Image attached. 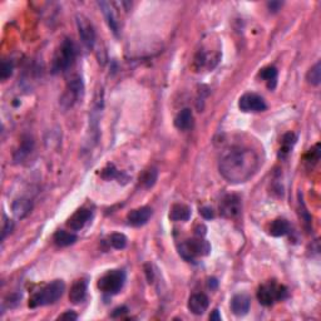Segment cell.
<instances>
[{"label":"cell","instance_id":"6da1fadb","mask_svg":"<svg viewBox=\"0 0 321 321\" xmlns=\"http://www.w3.org/2000/svg\"><path fill=\"white\" fill-rule=\"evenodd\" d=\"M260 162L257 152L253 149L232 147L221 157L218 170L221 176L230 184H245L257 172Z\"/></svg>","mask_w":321,"mask_h":321},{"label":"cell","instance_id":"7a4b0ae2","mask_svg":"<svg viewBox=\"0 0 321 321\" xmlns=\"http://www.w3.org/2000/svg\"><path fill=\"white\" fill-rule=\"evenodd\" d=\"M66 285L62 280H55L53 283L48 284L43 289L35 292L29 300V308H39V306L50 305V304L57 303L63 295Z\"/></svg>","mask_w":321,"mask_h":321},{"label":"cell","instance_id":"3957f363","mask_svg":"<svg viewBox=\"0 0 321 321\" xmlns=\"http://www.w3.org/2000/svg\"><path fill=\"white\" fill-rule=\"evenodd\" d=\"M75 47L70 39H64L55 52L52 62V72L54 74L68 70L75 61Z\"/></svg>","mask_w":321,"mask_h":321},{"label":"cell","instance_id":"277c9868","mask_svg":"<svg viewBox=\"0 0 321 321\" xmlns=\"http://www.w3.org/2000/svg\"><path fill=\"white\" fill-rule=\"evenodd\" d=\"M287 297V290L285 286L277 285L275 281L264 284L257 291V298L261 305L271 306L276 301H283Z\"/></svg>","mask_w":321,"mask_h":321},{"label":"cell","instance_id":"5b68a950","mask_svg":"<svg viewBox=\"0 0 321 321\" xmlns=\"http://www.w3.org/2000/svg\"><path fill=\"white\" fill-rule=\"evenodd\" d=\"M126 283V272L123 270H112L98 280V289L104 294L115 295L122 290Z\"/></svg>","mask_w":321,"mask_h":321},{"label":"cell","instance_id":"8992f818","mask_svg":"<svg viewBox=\"0 0 321 321\" xmlns=\"http://www.w3.org/2000/svg\"><path fill=\"white\" fill-rule=\"evenodd\" d=\"M211 252V245L204 238H192L179 246V255L187 261H193L197 256H207Z\"/></svg>","mask_w":321,"mask_h":321},{"label":"cell","instance_id":"52a82bcc","mask_svg":"<svg viewBox=\"0 0 321 321\" xmlns=\"http://www.w3.org/2000/svg\"><path fill=\"white\" fill-rule=\"evenodd\" d=\"M84 84L79 75H75L67 84L66 92L61 98V106L63 109H69L83 97Z\"/></svg>","mask_w":321,"mask_h":321},{"label":"cell","instance_id":"ba28073f","mask_svg":"<svg viewBox=\"0 0 321 321\" xmlns=\"http://www.w3.org/2000/svg\"><path fill=\"white\" fill-rule=\"evenodd\" d=\"M77 27L83 44L88 49H92L95 44V30L91 21L87 16H84L83 14H79V15H77Z\"/></svg>","mask_w":321,"mask_h":321},{"label":"cell","instance_id":"9c48e42d","mask_svg":"<svg viewBox=\"0 0 321 321\" xmlns=\"http://www.w3.org/2000/svg\"><path fill=\"white\" fill-rule=\"evenodd\" d=\"M241 198L236 195H227L219 204V213L225 218H237L241 215Z\"/></svg>","mask_w":321,"mask_h":321},{"label":"cell","instance_id":"30bf717a","mask_svg":"<svg viewBox=\"0 0 321 321\" xmlns=\"http://www.w3.org/2000/svg\"><path fill=\"white\" fill-rule=\"evenodd\" d=\"M238 107L242 112H263L267 108L264 98L255 93H246L238 101Z\"/></svg>","mask_w":321,"mask_h":321},{"label":"cell","instance_id":"8fae6325","mask_svg":"<svg viewBox=\"0 0 321 321\" xmlns=\"http://www.w3.org/2000/svg\"><path fill=\"white\" fill-rule=\"evenodd\" d=\"M92 217V211L88 208H79L75 213H73L70 216L68 222H67V226L73 231H79L83 229L87 225V222L89 221Z\"/></svg>","mask_w":321,"mask_h":321},{"label":"cell","instance_id":"7c38bea8","mask_svg":"<svg viewBox=\"0 0 321 321\" xmlns=\"http://www.w3.org/2000/svg\"><path fill=\"white\" fill-rule=\"evenodd\" d=\"M208 305H210L208 296L206 294H202V292L193 294L188 300V310L195 315L205 314V311L208 309Z\"/></svg>","mask_w":321,"mask_h":321},{"label":"cell","instance_id":"4fadbf2b","mask_svg":"<svg viewBox=\"0 0 321 321\" xmlns=\"http://www.w3.org/2000/svg\"><path fill=\"white\" fill-rule=\"evenodd\" d=\"M152 216V210L149 207H141L136 208V210L131 211V212L127 215V221L132 226H143L148 222V219Z\"/></svg>","mask_w":321,"mask_h":321},{"label":"cell","instance_id":"5bb4252c","mask_svg":"<svg viewBox=\"0 0 321 321\" xmlns=\"http://www.w3.org/2000/svg\"><path fill=\"white\" fill-rule=\"evenodd\" d=\"M250 305H251V300L247 295L245 294H238L235 295L231 300V310L235 315L237 316H244L249 312Z\"/></svg>","mask_w":321,"mask_h":321},{"label":"cell","instance_id":"9a60e30c","mask_svg":"<svg viewBox=\"0 0 321 321\" xmlns=\"http://www.w3.org/2000/svg\"><path fill=\"white\" fill-rule=\"evenodd\" d=\"M87 286H88V283L87 280H77L73 286L70 287V291H69V300L72 304H81L82 301L86 298L87 295Z\"/></svg>","mask_w":321,"mask_h":321},{"label":"cell","instance_id":"2e32d148","mask_svg":"<svg viewBox=\"0 0 321 321\" xmlns=\"http://www.w3.org/2000/svg\"><path fill=\"white\" fill-rule=\"evenodd\" d=\"M33 148H34V141H33V138L30 136L23 137L21 146H19V148L16 149L15 153H14V161H15L16 163L23 162V161L32 153Z\"/></svg>","mask_w":321,"mask_h":321},{"label":"cell","instance_id":"e0dca14e","mask_svg":"<svg viewBox=\"0 0 321 321\" xmlns=\"http://www.w3.org/2000/svg\"><path fill=\"white\" fill-rule=\"evenodd\" d=\"M98 5H99L101 9H102L109 28L113 30L114 34H117L118 30H119V24H118V18H117V15H115V12H114L113 7H112V4L107 2H99L98 3Z\"/></svg>","mask_w":321,"mask_h":321},{"label":"cell","instance_id":"ac0fdd59","mask_svg":"<svg viewBox=\"0 0 321 321\" xmlns=\"http://www.w3.org/2000/svg\"><path fill=\"white\" fill-rule=\"evenodd\" d=\"M193 115L190 108H185L174 118V126L179 131H188L192 127Z\"/></svg>","mask_w":321,"mask_h":321},{"label":"cell","instance_id":"d6986e66","mask_svg":"<svg viewBox=\"0 0 321 321\" xmlns=\"http://www.w3.org/2000/svg\"><path fill=\"white\" fill-rule=\"evenodd\" d=\"M13 212L16 218H24L32 212L33 204L28 198H18L13 202Z\"/></svg>","mask_w":321,"mask_h":321},{"label":"cell","instance_id":"ffe728a7","mask_svg":"<svg viewBox=\"0 0 321 321\" xmlns=\"http://www.w3.org/2000/svg\"><path fill=\"white\" fill-rule=\"evenodd\" d=\"M191 217L190 207L182 204H176L171 207L170 218L172 221H188Z\"/></svg>","mask_w":321,"mask_h":321},{"label":"cell","instance_id":"44dd1931","mask_svg":"<svg viewBox=\"0 0 321 321\" xmlns=\"http://www.w3.org/2000/svg\"><path fill=\"white\" fill-rule=\"evenodd\" d=\"M289 231H290L289 222L284 218H277V219H275V221H272L269 229L270 235L274 236V237H281V236H285L289 233Z\"/></svg>","mask_w":321,"mask_h":321},{"label":"cell","instance_id":"7402d4cb","mask_svg":"<svg viewBox=\"0 0 321 321\" xmlns=\"http://www.w3.org/2000/svg\"><path fill=\"white\" fill-rule=\"evenodd\" d=\"M75 241H77V236H75L74 233L68 232V231L59 230L54 235V242L59 247L70 246V245L74 244Z\"/></svg>","mask_w":321,"mask_h":321},{"label":"cell","instance_id":"603a6c76","mask_svg":"<svg viewBox=\"0 0 321 321\" xmlns=\"http://www.w3.org/2000/svg\"><path fill=\"white\" fill-rule=\"evenodd\" d=\"M260 78L264 79L267 83V87L270 89H275L276 83H277V69L275 67H266V68L261 69Z\"/></svg>","mask_w":321,"mask_h":321},{"label":"cell","instance_id":"cb8c5ba5","mask_svg":"<svg viewBox=\"0 0 321 321\" xmlns=\"http://www.w3.org/2000/svg\"><path fill=\"white\" fill-rule=\"evenodd\" d=\"M157 177H158V171L156 168H149V170L143 172L142 177H141V182L146 188H151L156 184Z\"/></svg>","mask_w":321,"mask_h":321},{"label":"cell","instance_id":"d4e9b609","mask_svg":"<svg viewBox=\"0 0 321 321\" xmlns=\"http://www.w3.org/2000/svg\"><path fill=\"white\" fill-rule=\"evenodd\" d=\"M308 81L309 83H311L312 86H319L321 81V64L320 62H317L308 73Z\"/></svg>","mask_w":321,"mask_h":321},{"label":"cell","instance_id":"484cf974","mask_svg":"<svg viewBox=\"0 0 321 321\" xmlns=\"http://www.w3.org/2000/svg\"><path fill=\"white\" fill-rule=\"evenodd\" d=\"M109 242H111L112 247L117 250H123L127 246V237L123 233H113L109 237Z\"/></svg>","mask_w":321,"mask_h":321},{"label":"cell","instance_id":"4316f807","mask_svg":"<svg viewBox=\"0 0 321 321\" xmlns=\"http://www.w3.org/2000/svg\"><path fill=\"white\" fill-rule=\"evenodd\" d=\"M295 142H296V136H295L294 133L285 134L283 138V149H281V151H283L284 153H287L289 149L295 145Z\"/></svg>","mask_w":321,"mask_h":321},{"label":"cell","instance_id":"83f0119b","mask_svg":"<svg viewBox=\"0 0 321 321\" xmlns=\"http://www.w3.org/2000/svg\"><path fill=\"white\" fill-rule=\"evenodd\" d=\"M319 159H320V145L317 143V145H315L314 148L310 149L306 161H308V163H311V166H314L319 162Z\"/></svg>","mask_w":321,"mask_h":321},{"label":"cell","instance_id":"f1b7e54d","mask_svg":"<svg viewBox=\"0 0 321 321\" xmlns=\"http://www.w3.org/2000/svg\"><path fill=\"white\" fill-rule=\"evenodd\" d=\"M0 73H2V81H7L13 73V63L12 62H8V61L3 62L2 70H0Z\"/></svg>","mask_w":321,"mask_h":321},{"label":"cell","instance_id":"f546056e","mask_svg":"<svg viewBox=\"0 0 321 321\" xmlns=\"http://www.w3.org/2000/svg\"><path fill=\"white\" fill-rule=\"evenodd\" d=\"M117 176H118V172H117V170L114 168L113 165H109L108 167L104 168L103 172H102V177L106 179H112Z\"/></svg>","mask_w":321,"mask_h":321},{"label":"cell","instance_id":"4dcf8cb0","mask_svg":"<svg viewBox=\"0 0 321 321\" xmlns=\"http://www.w3.org/2000/svg\"><path fill=\"white\" fill-rule=\"evenodd\" d=\"M13 227H14L13 222L9 221V219L5 218V221H4V227H3V240H4V238L7 237V236L9 235L10 232H12Z\"/></svg>","mask_w":321,"mask_h":321},{"label":"cell","instance_id":"1f68e13d","mask_svg":"<svg viewBox=\"0 0 321 321\" xmlns=\"http://www.w3.org/2000/svg\"><path fill=\"white\" fill-rule=\"evenodd\" d=\"M199 213L202 215V217L206 219H211L215 217V212H213V210L211 207H202L201 210H199Z\"/></svg>","mask_w":321,"mask_h":321},{"label":"cell","instance_id":"d6a6232c","mask_svg":"<svg viewBox=\"0 0 321 321\" xmlns=\"http://www.w3.org/2000/svg\"><path fill=\"white\" fill-rule=\"evenodd\" d=\"M58 319L59 320H77L78 315L73 311H66L64 314H62Z\"/></svg>","mask_w":321,"mask_h":321},{"label":"cell","instance_id":"836d02e7","mask_svg":"<svg viewBox=\"0 0 321 321\" xmlns=\"http://www.w3.org/2000/svg\"><path fill=\"white\" fill-rule=\"evenodd\" d=\"M281 5H283L281 3H269V4H267V7H269V9L272 10V12H277V10L280 9Z\"/></svg>","mask_w":321,"mask_h":321},{"label":"cell","instance_id":"e575fe53","mask_svg":"<svg viewBox=\"0 0 321 321\" xmlns=\"http://www.w3.org/2000/svg\"><path fill=\"white\" fill-rule=\"evenodd\" d=\"M128 311V309L126 308V306H122V308H118V309H115L114 310V312H113V317H115V316H118V315H122V314H125V312H127Z\"/></svg>","mask_w":321,"mask_h":321},{"label":"cell","instance_id":"d590c367","mask_svg":"<svg viewBox=\"0 0 321 321\" xmlns=\"http://www.w3.org/2000/svg\"><path fill=\"white\" fill-rule=\"evenodd\" d=\"M210 319H211V320H215V321H219V320H221V315H219L218 310H213V312H212V314H211Z\"/></svg>","mask_w":321,"mask_h":321},{"label":"cell","instance_id":"8d00e7d4","mask_svg":"<svg viewBox=\"0 0 321 321\" xmlns=\"http://www.w3.org/2000/svg\"><path fill=\"white\" fill-rule=\"evenodd\" d=\"M217 280H216V278H210V280H208V286L211 287V289H216V287H217Z\"/></svg>","mask_w":321,"mask_h":321}]
</instances>
